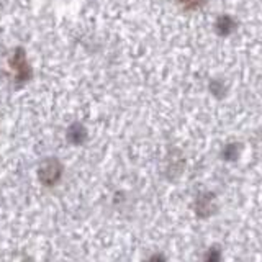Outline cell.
I'll use <instances>...</instances> for the list:
<instances>
[{
	"instance_id": "cell-1",
	"label": "cell",
	"mask_w": 262,
	"mask_h": 262,
	"mask_svg": "<svg viewBox=\"0 0 262 262\" xmlns=\"http://www.w3.org/2000/svg\"><path fill=\"white\" fill-rule=\"evenodd\" d=\"M10 68L15 74V80H18V82L28 80L31 76V68L27 61V56H25L23 49H15V53L10 59Z\"/></svg>"
}]
</instances>
